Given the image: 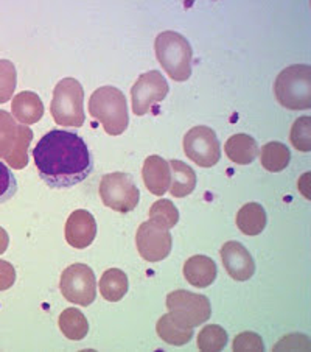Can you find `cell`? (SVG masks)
<instances>
[{"label":"cell","instance_id":"19","mask_svg":"<svg viewBox=\"0 0 311 352\" xmlns=\"http://www.w3.org/2000/svg\"><path fill=\"white\" fill-rule=\"evenodd\" d=\"M226 156L232 162L240 164V166H248L255 160L258 155V145L254 138L248 136V134H233L227 139L224 145Z\"/></svg>","mask_w":311,"mask_h":352},{"label":"cell","instance_id":"5","mask_svg":"<svg viewBox=\"0 0 311 352\" xmlns=\"http://www.w3.org/2000/svg\"><path fill=\"white\" fill-rule=\"evenodd\" d=\"M32 140L33 131L30 126L19 125L13 114L0 109V160L14 170L27 167Z\"/></svg>","mask_w":311,"mask_h":352},{"label":"cell","instance_id":"6","mask_svg":"<svg viewBox=\"0 0 311 352\" xmlns=\"http://www.w3.org/2000/svg\"><path fill=\"white\" fill-rule=\"evenodd\" d=\"M54 120L61 126L78 128L84 123V91L78 80L64 78L56 85L50 104Z\"/></svg>","mask_w":311,"mask_h":352},{"label":"cell","instance_id":"29","mask_svg":"<svg viewBox=\"0 0 311 352\" xmlns=\"http://www.w3.org/2000/svg\"><path fill=\"white\" fill-rule=\"evenodd\" d=\"M17 192V179L11 168L0 161V204L7 203Z\"/></svg>","mask_w":311,"mask_h":352},{"label":"cell","instance_id":"17","mask_svg":"<svg viewBox=\"0 0 311 352\" xmlns=\"http://www.w3.org/2000/svg\"><path fill=\"white\" fill-rule=\"evenodd\" d=\"M11 113L16 120H19L22 125H33L39 122L44 116V104L38 94L32 91L19 92L13 97L11 103Z\"/></svg>","mask_w":311,"mask_h":352},{"label":"cell","instance_id":"31","mask_svg":"<svg viewBox=\"0 0 311 352\" xmlns=\"http://www.w3.org/2000/svg\"><path fill=\"white\" fill-rule=\"evenodd\" d=\"M16 283V270L13 263L0 261V292H5L13 287Z\"/></svg>","mask_w":311,"mask_h":352},{"label":"cell","instance_id":"21","mask_svg":"<svg viewBox=\"0 0 311 352\" xmlns=\"http://www.w3.org/2000/svg\"><path fill=\"white\" fill-rule=\"evenodd\" d=\"M172 168V186L170 193L176 198H184L195 190L196 187V173L190 166H187L183 161H170Z\"/></svg>","mask_w":311,"mask_h":352},{"label":"cell","instance_id":"12","mask_svg":"<svg viewBox=\"0 0 311 352\" xmlns=\"http://www.w3.org/2000/svg\"><path fill=\"white\" fill-rule=\"evenodd\" d=\"M167 307L192 327L207 321L212 315V307L207 296L187 290H176L167 296Z\"/></svg>","mask_w":311,"mask_h":352},{"label":"cell","instance_id":"16","mask_svg":"<svg viewBox=\"0 0 311 352\" xmlns=\"http://www.w3.org/2000/svg\"><path fill=\"white\" fill-rule=\"evenodd\" d=\"M218 274L216 263L207 256H193L184 263V278L196 289L212 285Z\"/></svg>","mask_w":311,"mask_h":352},{"label":"cell","instance_id":"23","mask_svg":"<svg viewBox=\"0 0 311 352\" xmlns=\"http://www.w3.org/2000/svg\"><path fill=\"white\" fill-rule=\"evenodd\" d=\"M58 324H60V329L66 338L73 340V342L83 340L89 332V322H87L84 314L73 307L64 310L60 315V320H58Z\"/></svg>","mask_w":311,"mask_h":352},{"label":"cell","instance_id":"28","mask_svg":"<svg viewBox=\"0 0 311 352\" xmlns=\"http://www.w3.org/2000/svg\"><path fill=\"white\" fill-rule=\"evenodd\" d=\"M17 85V72L14 64L8 60H0V103L13 98Z\"/></svg>","mask_w":311,"mask_h":352},{"label":"cell","instance_id":"27","mask_svg":"<svg viewBox=\"0 0 311 352\" xmlns=\"http://www.w3.org/2000/svg\"><path fill=\"white\" fill-rule=\"evenodd\" d=\"M291 144L295 148L303 153H308L311 150V119L308 116L299 117L291 128Z\"/></svg>","mask_w":311,"mask_h":352},{"label":"cell","instance_id":"11","mask_svg":"<svg viewBox=\"0 0 311 352\" xmlns=\"http://www.w3.org/2000/svg\"><path fill=\"white\" fill-rule=\"evenodd\" d=\"M136 245L146 262H161L172 253L173 237L165 226L148 220L139 226Z\"/></svg>","mask_w":311,"mask_h":352},{"label":"cell","instance_id":"26","mask_svg":"<svg viewBox=\"0 0 311 352\" xmlns=\"http://www.w3.org/2000/svg\"><path fill=\"white\" fill-rule=\"evenodd\" d=\"M150 220L159 223V225L165 226L167 230H172L179 221V212L178 208L174 206L173 201L170 199H159L152 204L150 209Z\"/></svg>","mask_w":311,"mask_h":352},{"label":"cell","instance_id":"13","mask_svg":"<svg viewBox=\"0 0 311 352\" xmlns=\"http://www.w3.org/2000/svg\"><path fill=\"white\" fill-rule=\"evenodd\" d=\"M222 265L232 279L248 280L255 273V263L249 251L240 242H227L220 251Z\"/></svg>","mask_w":311,"mask_h":352},{"label":"cell","instance_id":"25","mask_svg":"<svg viewBox=\"0 0 311 352\" xmlns=\"http://www.w3.org/2000/svg\"><path fill=\"white\" fill-rule=\"evenodd\" d=\"M227 344V332L218 324L204 326L198 336V348L204 352H218Z\"/></svg>","mask_w":311,"mask_h":352},{"label":"cell","instance_id":"32","mask_svg":"<svg viewBox=\"0 0 311 352\" xmlns=\"http://www.w3.org/2000/svg\"><path fill=\"white\" fill-rule=\"evenodd\" d=\"M10 245V237H8V232L3 230L2 226H0V254H3L5 251H7Z\"/></svg>","mask_w":311,"mask_h":352},{"label":"cell","instance_id":"15","mask_svg":"<svg viewBox=\"0 0 311 352\" xmlns=\"http://www.w3.org/2000/svg\"><path fill=\"white\" fill-rule=\"evenodd\" d=\"M143 183L152 195L162 197L168 192L172 186V172H170V162L161 156H148L145 160L142 168Z\"/></svg>","mask_w":311,"mask_h":352},{"label":"cell","instance_id":"20","mask_svg":"<svg viewBox=\"0 0 311 352\" xmlns=\"http://www.w3.org/2000/svg\"><path fill=\"white\" fill-rule=\"evenodd\" d=\"M237 226L246 236H258L266 228V212L258 203H248L238 210Z\"/></svg>","mask_w":311,"mask_h":352},{"label":"cell","instance_id":"3","mask_svg":"<svg viewBox=\"0 0 311 352\" xmlns=\"http://www.w3.org/2000/svg\"><path fill=\"white\" fill-rule=\"evenodd\" d=\"M154 50L157 61L170 78L174 81H187L192 75L193 52L190 43L183 34L176 32H163L156 38Z\"/></svg>","mask_w":311,"mask_h":352},{"label":"cell","instance_id":"18","mask_svg":"<svg viewBox=\"0 0 311 352\" xmlns=\"http://www.w3.org/2000/svg\"><path fill=\"white\" fill-rule=\"evenodd\" d=\"M156 331L163 342L172 346H184L193 337V327L172 312L157 321Z\"/></svg>","mask_w":311,"mask_h":352},{"label":"cell","instance_id":"8","mask_svg":"<svg viewBox=\"0 0 311 352\" xmlns=\"http://www.w3.org/2000/svg\"><path fill=\"white\" fill-rule=\"evenodd\" d=\"M60 289L69 302L83 307L91 306L97 296L95 274L84 263H73L62 272Z\"/></svg>","mask_w":311,"mask_h":352},{"label":"cell","instance_id":"30","mask_svg":"<svg viewBox=\"0 0 311 352\" xmlns=\"http://www.w3.org/2000/svg\"><path fill=\"white\" fill-rule=\"evenodd\" d=\"M233 351L243 352V351H263L265 349V344H263V340L260 336H257L254 332H242L238 333L233 340Z\"/></svg>","mask_w":311,"mask_h":352},{"label":"cell","instance_id":"4","mask_svg":"<svg viewBox=\"0 0 311 352\" xmlns=\"http://www.w3.org/2000/svg\"><path fill=\"white\" fill-rule=\"evenodd\" d=\"M274 94L286 109L311 108V67L307 64H295L281 70L274 83Z\"/></svg>","mask_w":311,"mask_h":352},{"label":"cell","instance_id":"22","mask_svg":"<svg viewBox=\"0 0 311 352\" xmlns=\"http://www.w3.org/2000/svg\"><path fill=\"white\" fill-rule=\"evenodd\" d=\"M128 292V276L119 268H111L100 279V293L109 302H117L125 298Z\"/></svg>","mask_w":311,"mask_h":352},{"label":"cell","instance_id":"7","mask_svg":"<svg viewBox=\"0 0 311 352\" xmlns=\"http://www.w3.org/2000/svg\"><path fill=\"white\" fill-rule=\"evenodd\" d=\"M100 197H102L104 206L120 214H128L137 208L140 190L128 173L114 172L104 175L102 178Z\"/></svg>","mask_w":311,"mask_h":352},{"label":"cell","instance_id":"1","mask_svg":"<svg viewBox=\"0 0 311 352\" xmlns=\"http://www.w3.org/2000/svg\"><path fill=\"white\" fill-rule=\"evenodd\" d=\"M33 157L41 179L54 189H67L84 181L93 160L83 138L73 131L51 130L39 139Z\"/></svg>","mask_w":311,"mask_h":352},{"label":"cell","instance_id":"9","mask_svg":"<svg viewBox=\"0 0 311 352\" xmlns=\"http://www.w3.org/2000/svg\"><path fill=\"white\" fill-rule=\"evenodd\" d=\"M184 151L189 160L199 167L209 168L218 164L221 157L220 140L209 126H193L184 138Z\"/></svg>","mask_w":311,"mask_h":352},{"label":"cell","instance_id":"2","mask_svg":"<svg viewBox=\"0 0 311 352\" xmlns=\"http://www.w3.org/2000/svg\"><path fill=\"white\" fill-rule=\"evenodd\" d=\"M89 113L102 123L109 136H119L128 128L126 97L114 86H103L93 91L89 100Z\"/></svg>","mask_w":311,"mask_h":352},{"label":"cell","instance_id":"24","mask_svg":"<svg viewBox=\"0 0 311 352\" xmlns=\"http://www.w3.org/2000/svg\"><path fill=\"white\" fill-rule=\"evenodd\" d=\"M291 160V151L288 146L281 142H269L262 146L260 162L268 172H281L288 167Z\"/></svg>","mask_w":311,"mask_h":352},{"label":"cell","instance_id":"14","mask_svg":"<svg viewBox=\"0 0 311 352\" xmlns=\"http://www.w3.org/2000/svg\"><path fill=\"white\" fill-rule=\"evenodd\" d=\"M97 236V221L89 210L78 209L70 214L66 223V240L76 250H84L92 245Z\"/></svg>","mask_w":311,"mask_h":352},{"label":"cell","instance_id":"10","mask_svg":"<svg viewBox=\"0 0 311 352\" xmlns=\"http://www.w3.org/2000/svg\"><path fill=\"white\" fill-rule=\"evenodd\" d=\"M168 83L159 70H151L140 75L131 89L134 114L142 117L148 114L152 107L159 104L168 94Z\"/></svg>","mask_w":311,"mask_h":352}]
</instances>
